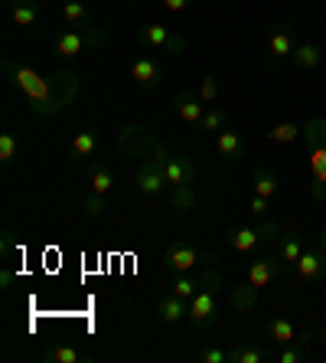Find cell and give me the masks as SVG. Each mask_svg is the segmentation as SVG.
I'll return each instance as SVG.
<instances>
[{
	"label": "cell",
	"mask_w": 326,
	"mask_h": 363,
	"mask_svg": "<svg viewBox=\"0 0 326 363\" xmlns=\"http://www.w3.org/2000/svg\"><path fill=\"white\" fill-rule=\"evenodd\" d=\"M261 301V288L251 285V281H238V285L228 288V308H232L235 314H248L255 311Z\"/></svg>",
	"instance_id": "cell-13"
},
{
	"label": "cell",
	"mask_w": 326,
	"mask_h": 363,
	"mask_svg": "<svg viewBox=\"0 0 326 363\" xmlns=\"http://www.w3.org/2000/svg\"><path fill=\"white\" fill-rule=\"evenodd\" d=\"M17 147H20V141H17V135H13V131H4V135H0V164H4V167H10V164H13Z\"/></svg>",
	"instance_id": "cell-34"
},
{
	"label": "cell",
	"mask_w": 326,
	"mask_h": 363,
	"mask_svg": "<svg viewBox=\"0 0 326 363\" xmlns=\"http://www.w3.org/2000/svg\"><path fill=\"white\" fill-rule=\"evenodd\" d=\"M291 60H293V66L301 69V72H307V69H317L320 62H323V50H320L317 43H297Z\"/></svg>",
	"instance_id": "cell-23"
},
{
	"label": "cell",
	"mask_w": 326,
	"mask_h": 363,
	"mask_svg": "<svg viewBox=\"0 0 326 363\" xmlns=\"http://www.w3.org/2000/svg\"><path fill=\"white\" fill-rule=\"evenodd\" d=\"M293 46H297V43H293V26L291 23L274 26V33H271V40H268L271 60H291Z\"/></svg>",
	"instance_id": "cell-18"
},
{
	"label": "cell",
	"mask_w": 326,
	"mask_h": 363,
	"mask_svg": "<svg viewBox=\"0 0 326 363\" xmlns=\"http://www.w3.org/2000/svg\"><path fill=\"white\" fill-rule=\"evenodd\" d=\"M216 151L226 157V161H242L245 157V138L232 128H222L216 135Z\"/></svg>",
	"instance_id": "cell-19"
},
{
	"label": "cell",
	"mask_w": 326,
	"mask_h": 363,
	"mask_svg": "<svg viewBox=\"0 0 326 363\" xmlns=\"http://www.w3.org/2000/svg\"><path fill=\"white\" fill-rule=\"evenodd\" d=\"M320 242L326 245V223H323V233H320Z\"/></svg>",
	"instance_id": "cell-43"
},
{
	"label": "cell",
	"mask_w": 326,
	"mask_h": 363,
	"mask_svg": "<svg viewBox=\"0 0 326 363\" xmlns=\"http://www.w3.org/2000/svg\"><path fill=\"white\" fill-rule=\"evenodd\" d=\"M199 288H202V272H183V275H173V295H180L183 301H190Z\"/></svg>",
	"instance_id": "cell-28"
},
{
	"label": "cell",
	"mask_w": 326,
	"mask_h": 363,
	"mask_svg": "<svg viewBox=\"0 0 326 363\" xmlns=\"http://www.w3.org/2000/svg\"><path fill=\"white\" fill-rule=\"evenodd\" d=\"M153 144H157V138H151L137 125H127L117 131V147H121L127 157H147V154H153Z\"/></svg>",
	"instance_id": "cell-10"
},
{
	"label": "cell",
	"mask_w": 326,
	"mask_h": 363,
	"mask_svg": "<svg viewBox=\"0 0 326 363\" xmlns=\"http://www.w3.org/2000/svg\"><path fill=\"white\" fill-rule=\"evenodd\" d=\"M219 291H222V275L212 265H202V288L190 298V311H186V321L196 330H209L219 321V314H222Z\"/></svg>",
	"instance_id": "cell-2"
},
{
	"label": "cell",
	"mask_w": 326,
	"mask_h": 363,
	"mask_svg": "<svg viewBox=\"0 0 326 363\" xmlns=\"http://www.w3.org/2000/svg\"><path fill=\"white\" fill-rule=\"evenodd\" d=\"M163 196H167V210L176 213V216H186V213H192V210H196V203H199V194H196V186H192V184L170 186Z\"/></svg>",
	"instance_id": "cell-14"
},
{
	"label": "cell",
	"mask_w": 326,
	"mask_h": 363,
	"mask_svg": "<svg viewBox=\"0 0 326 363\" xmlns=\"http://www.w3.org/2000/svg\"><path fill=\"white\" fill-rule=\"evenodd\" d=\"M264 330H268V337L281 347L297 344V337H301V330L293 328L287 318H268V321H264Z\"/></svg>",
	"instance_id": "cell-21"
},
{
	"label": "cell",
	"mask_w": 326,
	"mask_h": 363,
	"mask_svg": "<svg viewBox=\"0 0 326 363\" xmlns=\"http://www.w3.org/2000/svg\"><path fill=\"white\" fill-rule=\"evenodd\" d=\"M88 177H92V190H95V194L108 196L111 190H115V170H111L105 161H88Z\"/></svg>",
	"instance_id": "cell-24"
},
{
	"label": "cell",
	"mask_w": 326,
	"mask_h": 363,
	"mask_svg": "<svg viewBox=\"0 0 326 363\" xmlns=\"http://www.w3.org/2000/svg\"><path fill=\"white\" fill-rule=\"evenodd\" d=\"M186 311H190V301H183L180 295H163L157 301V318L160 324H167V328H176V324H183L186 321Z\"/></svg>",
	"instance_id": "cell-15"
},
{
	"label": "cell",
	"mask_w": 326,
	"mask_h": 363,
	"mask_svg": "<svg viewBox=\"0 0 326 363\" xmlns=\"http://www.w3.org/2000/svg\"><path fill=\"white\" fill-rule=\"evenodd\" d=\"M297 279L301 281H326V245H313V249H303V255L293 265Z\"/></svg>",
	"instance_id": "cell-9"
},
{
	"label": "cell",
	"mask_w": 326,
	"mask_h": 363,
	"mask_svg": "<svg viewBox=\"0 0 326 363\" xmlns=\"http://www.w3.org/2000/svg\"><path fill=\"white\" fill-rule=\"evenodd\" d=\"M199 360L202 363H228V350L226 347H202Z\"/></svg>",
	"instance_id": "cell-38"
},
{
	"label": "cell",
	"mask_w": 326,
	"mask_h": 363,
	"mask_svg": "<svg viewBox=\"0 0 326 363\" xmlns=\"http://www.w3.org/2000/svg\"><path fill=\"white\" fill-rule=\"evenodd\" d=\"M42 357H46V363H92V357L78 354L76 347H52Z\"/></svg>",
	"instance_id": "cell-31"
},
{
	"label": "cell",
	"mask_w": 326,
	"mask_h": 363,
	"mask_svg": "<svg viewBox=\"0 0 326 363\" xmlns=\"http://www.w3.org/2000/svg\"><path fill=\"white\" fill-rule=\"evenodd\" d=\"M192 7V0H163V10L167 13H186Z\"/></svg>",
	"instance_id": "cell-41"
},
{
	"label": "cell",
	"mask_w": 326,
	"mask_h": 363,
	"mask_svg": "<svg viewBox=\"0 0 326 363\" xmlns=\"http://www.w3.org/2000/svg\"><path fill=\"white\" fill-rule=\"evenodd\" d=\"M134 190L141 196H147V200H157V196H163L170 190L167 177H163V170H160V164L153 161H141L134 167Z\"/></svg>",
	"instance_id": "cell-8"
},
{
	"label": "cell",
	"mask_w": 326,
	"mask_h": 363,
	"mask_svg": "<svg viewBox=\"0 0 326 363\" xmlns=\"http://www.w3.org/2000/svg\"><path fill=\"white\" fill-rule=\"evenodd\" d=\"M255 229H258V239H261V242H274V245H277V239H281V233H284L277 220H261Z\"/></svg>",
	"instance_id": "cell-35"
},
{
	"label": "cell",
	"mask_w": 326,
	"mask_h": 363,
	"mask_svg": "<svg viewBox=\"0 0 326 363\" xmlns=\"http://www.w3.org/2000/svg\"><path fill=\"white\" fill-rule=\"evenodd\" d=\"M13 245H17V239H13V229H4V233H0V259H7V255L13 252Z\"/></svg>",
	"instance_id": "cell-40"
},
{
	"label": "cell",
	"mask_w": 326,
	"mask_h": 363,
	"mask_svg": "<svg viewBox=\"0 0 326 363\" xmlns=\"http://www.w3.org/2000/svg\"><path fill=\"white\" fill-rule=\"evenodd\" d=\"M277 363H301L303 357H307V347H301V344H287V347H281L277 350Z\"/></svg>",
	"instance_id": "cell-36"
},
{
	"label": "cell",
	"mask_w": 326,
	"mask_h": 363,
	"mask_svg": "<svg viewBox=\"0 0 326 363\" xmlns=\"http://www.w3.org/2000/svg\"><path fill=\"white\" fill-rule=\"evenodd\" d=\"M134 40H137V46H144V50H163V52H170V56H183L186 52V36L173 33V30L163 26V23L137 26Z\"/></svg>",
	"instance_id": "cell-7"
},
{
	"label": "cell",
	"mask_w": 326,
	"mask_h": 363,
	"mask_svg": "<svg viewBox=\"0 0 326 363\" xmlns=\"http://www.w3.org/2000/svg\"><path fill=\"white\" fill-rule=\"evenodd\" d=\"M277 255H281L284 269H293L297 259L303 255V239L297 236V233H281V239H277Z\"/></svg>",
	"instance_id": "cell-22"
},
{
	"label": "cell",
	"mask_w": 326,
	"mask_h": 363,
	"mask_svg": "<svg viewBox=\"0 0 326 363\" xmlns=\"http://www.w3.org/2000/svg\"><path fill=\"white\" fill-rule=\"evenodd\" d=\"M281 272H284L281 255H261V259H255V262L248 265V281L251 285H258V288H268Z\"/></svg>",
	"instance_id": "cell-12"
},
{
	"label": "cell",
	"mask_w": 326,
	"mask_h": 363,
	"mask_svg": "<svg viewBox=\"0 0 326 363\" xmlns=\"http://www.w3.org/2000/svg\"><path fill=\"white\" fill-rule=\"evenodd\" d=\"M108 43V33L101 26H78V30H62V33L52 36V52L59 60H76L85 50H98Z\"/></svg>",
	"instance_id": "cell-4"
},
{
	"label": "cell",
	"mask_w": 326,
	"mask_h": 363,
	"mask_svg": "<svg viewBox=\"0 0 326 363\" xmlns=\"http://www.w3.org/2000/svg\"><path fill=\"white\" fill-rule=\"evenodd\" d=\"M248 210L255 213V216H258V220H264V216H268V210H271V200H264V196H251V203H248Z\"/></svg>",
	"instance_id": "cell-39"
},
{
	"label": "cell",
	"mask_w": 326,
	"mask_h": 363,
	"mask_svg": "<svg viewBox=\"0 0 326 363\" xmlns=\"http://www.w3.org/2000/svg\"><path fill=\"white\" fill-rule=\"evenodd\" d=\"M95 151H98V131H95V128H82V131L69 141V154H72L76 161H82V164L92 161Z\"/></svg>",
	"instance_id": "cell-17"
},
{
	"label": "cell",
	"mask_w": 326,
	"mask_h": 363,
	"mask_svg": "<svg viewBox=\"0 0 326 363\" xmlns=\"http://www.w3.org/2000/svg\"><path fill=\"white\" fill-rule=\"evenodd\" d=\"M323 340H326V324H323Z\"/></svg>",
	"instance_id": "cell-45"
},
{
	"label": "cell",
	"mask_w": 326,
	"mask_h": 363,
	"mask_svg": "<svg viewBox=\"0 0 326 363\" xmlns=\"http://www.w3.org/2000/svg\"><path fill=\"white\" fill-rule=\"evenodd\" d=\"M228 245H232L235 252H251V249H258L261 239H258V229L255 226H238L228 233Z\"/></svg>",
	"instance_id": "cell-25"
},
{
	"label": "cell",
	"mask_w": 326,
	"mask_h": 363,
	"mask_svg": "<svg viewBox=\"0 0 326 363\" xmlns=\"http://www.w3.org/2000/svg\"><path fill=\"white\" fill-rule=\"evenodd\" d=\"M4 76L23 95L26 105H30L40 118H56L59 111L66 108V105H72V99L78 95V76L69 72V69L56 72L52 79H42L36 69L23 66V62L4 60Z\"/></svg>",
	"instance_id": "cell-1"
},
{
	"label": "cell",
	"mask_w": 326,
	"mask_h": 363,
	"mask_svg": "<svg viewBox=\"0 0 326 363\" xmlns=\"http://www.w3.org/2000/svg\"><path fill=\"white\" fill-rule=\"evenodd\" d=\"M251 184H255V194L264 196V200H274V196L281 194V177H277V170H271V167H255Z\"/></svg>",
	"instance_id": "cell-20"
},
{
	"label": "cell",
	"mask_w": 326,
	"mask_h": 363,
	"mask_svg": "<svg viewBox=\"0 0 326 363\" xmlns=\"http://www.w3.org/2000/svg\"><path fill=\"white\" fill-rule=\"evenodd\" d=\"M226 121H228V115H226V108H219V105H212V108H206V115H202V131L206 135H219L222 128H226Z\"/></svg>",
	"instance_id": "cell-33"
},
{
	"label": "cell",
	"mask_w": 326,
	"mask_h": 363,
	"mask_svg": "<svg viewBox=\"0 0 326 363\" xmlns=\"http://www.w3.org/2000/svg\"><path fill=\"white\" fill-rule=\"evenodd\" d=\"M160 62L151 60V56H137L134 62H131V79H134L141 89H157L160 85Z\"/></svg>",
	"instance_id": "cell-16"
},
{
	"label": "cell",
	"mask_w": 326,
	"mask_h": 363,
	"mask_svg": "<svg viewBox=\"0 0 326 363\" xmlns=\"http://www.w3.org/2000/svg\"><path fill=\"white\" fill-rule=\"evenodd\" d=\"M62 17H66V23H72L78 30V26L92 23V10L85 7L82 0H66V4H62Z\"/></svg>",
	"instance_id": "cell-30"
},
{
	"label": "cell",
	"mask_w": 326,
	"mask_h": 363,
	"mask_svg": "<svg viewBox=\"0 0 326 363\" xmlns=\"http://www.w3.org/2000/svg\"><path fill=\"white\" fill-rule=\"evenodd\" d=\"M78 210H82L85 220H101L105 213H108V203H105V194H88L82 203H78Z\"/></svg>",
	"instance_id": "cell-32"
},
{
	"label": "cell",
	"mask_w": 326,
	"mask_h": 363,
	"mask_svg": "<svg viewBox=\"0 0 326 363\" xmlns=\"http://www.w3.org/2000/svg\"><path fill=\"white\" fill-rule=\"evenodd\" d=\"M310 161V196L317 203H326V118H310L303 125Z\"/></svg>",
	"instance_id": "cell-3"
},
{
	"label": "cell",
	"mask_w": 326,
	"mask_h": 363,
	"mask_svg": "<svg viewBox=\"0 0 326 363\" xmlns=\"http://www.w3.org/2000/svg\"><path fill=\"white\" fill-rule=\"evenodd\" d=\"M153 161L160 164V170H163V177H167L170 186H180V184H192L196 186V180H199V167H196V161H192L190 154H180V151H170L167 144H153Z\"/></svg>",
	"instance_id": "cell-6"
},
{
	"label": "cell",
	"mask_w": 326,
	"mask_h": 363,
	"mask_svg": "<svg viewBox=\"0 0 326 363\" xmlns=\"http://www.w3.org/2000/svg\"><path fill=\"white\" fill-rule=\"evenodd\" d=\"M216 262V252L212 249H202V245L192 242H170L163 252H160V265L170 272V275H183V272H196L199 265H212Z\"/></svg>",
	"instance_id": "cell-5"
},
{
	"label": "cell",
	"mask_w": 326,
	"mask_h": 363,
	"mask_svg": "<svg viewBox=\"0 0 326 363\" xmlns=\"http://www.w3.org/2000/svg\"><path fill=\"white\" fill-rule=\"evenodd\" d=\"M40 17V0H17L10 4V20L17 26H33Z\"/></svg>",
	"instance_id": "cell-26"
},
{
	"label": "cell",
	"mask_w": 326,
	"mask_h": 363,
	"mask_svg": "<svg viewBox=\"0 0 326 363\" xmlns=\"http://www.w3.org/2000/svg\"><path fill=\"white\" fill-rule=\"evenodd\" d=\"M10 288H13V272H10L7 265H4V269H0V291H4V295H7Z\"/></svg>",
	"instance_id": "cell-42"
},
{
	"label": "cell",
	"mask_w": 326,
	"mask_h": 363,
	"mask_svg": "<svg viewBox=\"0 0 326 363\" xmlns=\"http://www.w3.org/2000/svg\"><path fill=\"white\" fill-rule=\"evenodd\" d=\"M199 99L206 101V105H212V101L219 99V79H216V76H202V85H199Z\"/></svg>",
	"instance_id": "cell-37"
},
{
	"label": "cell",
	"mask_w": 326,
	"mask_h": 363,
	"mask_svg": "<svg viewBox=\"0 0 326 363\" xmlns=\"http://www.w3.org/2000/svg\"><path fill=\"white\" fill-rule=\"evenodd\" d=\"M4 4H7V7H10V4H17V0H4Z\"/></svg>",
	"instance_id": "cell-44"
},
{
	"label": "cell",
	"mask_w": 326,
	"mask_h": 363,
	"mask_svg": "<svg viewBox=\"0 0 326 363\" xmlns=\"http://www.w3.org/2000/svg\"><path fill=\"white\" fill-rule=\"evenodd\" d=\"M173 108H176V118L180 121H186V125H192V128H199L202 125V115H206V101L199 99L196 92H176L173 95Z\"/></svg>",
	"instance_id": "cell-11"
},
{
	"label": "cell",
	"mask_w": 326,
	"mask_h": 363,
	"mask_svg": "<svg viewBox=\"0 0 326 363\" xmlns=\"http://www.w3.org/2000/svg\"><path fill=\"white\" fill-rule=\"evenodd\" d=\"M297 138H303V125H297V121H281L268 131L271 144H293Z\"/></svg>",
	"instance_id": "cell-29"
},
{
	"label": "cell",
	"mask_w": 326,
	"mask_h": 363,
	"mask_svg": "<svg viewBox=\"0 0 326 363\" xmlns=\"http://www.w3.org/2000/svg\"><path fill=\"white\" fill-rule=\"evenodd\" d=\"M268 357H271L268 350H258V347L245 344V340L228 347V363H261V360H268Z\"/></svg>",
	"instance_id": "cell-27"
}]
</instances>
